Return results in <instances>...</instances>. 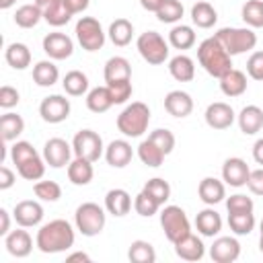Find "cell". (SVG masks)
Here are the masks:
<instances>
[{"label": "cell", "instance_id": "cell-1", "mask_svg": "<svg viewBox=\"0 0 263 263\" xmlns=\"http://www.w3.org/2000/svg\"><path fill=\"white\" fill-rule=\"evenodd\" d=\"M35 247L45 255L64 253V251L72 249L74 247V228H72V224L68 220H62V218L43 224L37 230Z\"/></svg>", "mask_w": 263, "mask_h": 263}, {"label": "cell", "instance_id": "cell-2", "mask_svg": "<svg viewBox=\"0 0 263 263\" xmlns=\"http://www.w3.org/2000/svg\"><path fill=\"white\" fill-rule=\"evenodd\" d=\"M197 60L201 64V68L214 76L220 78L224 76L228 70H232V55L224 49V45L218 41V37H208L199 43L197 47Z\"/></svg>", "mask_w": 263, "mask_h": 263}, {"label": "cell", "instance_id": "cell-3", "mask_svg": "<svg viewBox=\"0 0 263 263\" xmlns=\"http://www.w3.org/2000/svg\"><path fill=\"white\" fill-rule=\"evenodd\" d=\"M150 123V109L142 101L129 103L119 115H117V129L125 138H140Z\"/></svg>", "mask_w": 263, "mask_h": 263}, {"label": "cell", "instance_id": "cell-4", "mask_svg": "<svg viewBox=\"0 0 263 263\" xmlns=\"http://www.w3.org/2000/svg\"><path fill=\"white\" fill-rule=\"evenodd\" d=\"M230 55H240L257 45V33L251 27H222L214 33Z\"/></svg>", "mask_w": 263, "mask_h": 263}, {"label": "cell", "instance_id": "cell-5", "mask_svg": "<svg viewBox=\"0 0 263 263\" xmlns=\"http://www.w3.org/2000/svg\"><path fill=\"white\" fill-rule=\"evenodd\" d=\"M105 222H107V214L95 201H84L74 212V224H76V230L82 236H97V234H101L103 228H105Z\"/></svg>", "mask_w": 263, "mask_h": 263}, {"label": "cell", "instance_id": "cell-6", "mask_svg": "<svg viewBox=\"0 0 263 263\" xmlns=\"http://www.w3.org/2000/svg\"><path fill=\"white\" fill-rule=\"evenodd\" d=\"M160 226L164 230V236L175 245L181 238H185L191 232L189 218L183 208L179 205H164L160 212Z\"/></svg>", "mask_w": 263, "mask_h": 263}, {"label": "cell", "instance_id": "cell-7", "mask_svg": "<svg viewBox=\"0 0 263 263\" xmlns=\"http://www.w3.org/2000/svg\"><path fill=\"white\" fill-rule=\"evenodd\" d=\"M136 47H138V51H140V55L148 62V64H152V66H158V64H164L166 60H168V41L160 35V33H156V31H146V33H142L140 37H138V41H136Z\"/></svg>", "mask_w": 263, "mask_h": 263}, {"label": "cell", "instance_id": "cell-8", "mask_svg": "<svg viewBox=\"0 0 263 263\" xmlns=\"http://www.w3.org/2000/svg\"><path fill=\"white\" fill-rule=\"evenodd\" d=\"M76 39L86 51H99L105 45V31L95 16H80L76 23Z\"/></svg>", "mask_w": 263, "mask_h": 263}, {"label": "cell", "instance_id": "cell-9", "mask_svg": "<svg viewBox=\"0 0 263 263\" xmlns=\"http://www.w3.org/2000/svg\"><path fill=\"white\" fill-rule=\"evenodd\" d=\"M72 150H74V156L97 162L105 152L103 138L92 129H80L72 140Z\"/></svg>", "mask_w": 263, "mask_h": 263}, {"label": "cell", "instance_id": "cell-10", "mask_svg": "<svg viewBox=\"0 0 263 263\" xmlns=\"http://www.w3.org/2000/svg\"><path fill=\"white\" fill-rule=\"evenodd\" d=\"M70 101L62 95H49L39 105V115L47 123H62L70 117Z\"/></svg>", "mask_w": 263, "mask_h": 263}, {"label": "cell", "instance_id": "cell-11", "mask_svg": "<svg viewBox=\"0 0 263 263\" xmlns=\"http://www.w3.org/2000/svg\"><path fill=\"white\" fill-rule=\"evenodd\" d=\"M72 146L64 138H49L43 146V158L51 168H62L72 160Z\"/></svg>", "mask_w": 263, "mask_h": 263}, {"label": "cell", "instance_id": "cell-12", "mask_svg": "<svg viewBox=\"0 0 263 263\" xmlns=\"http://www.w3.org/2000/svg\"><path fill=\"white\" fill-rule=\"evenodd\" d=\"M249 175H251L249 164L238 156H230L222 164V181L230 187H245L249 181Z\"/></svg>", "mask_w": 263, "mask_h": 263}, {"label": "cell", "instance_id": "cell-13", "mask_svg": "<svg viewBox=\"0 0 263 263\" xmlns=\"http://www.w3.org/2000/svg\"><path fill=\"white\" fill-rule=\"evenodd\" d=\"M12 218L18 226L23 228H33V226H39L41 220H43V208L39 201H33V199H23L14 205L12 210Z\"/></svg>", "mask_w": 263, "mask_h": 263}, {"label": "cell", "instance_id": "cell-14", "mask_svg": "<svg viewBox=\"0 0 263 263\" xmlns=\"http://www.w3.org/2000/svg\"><path fill=\"white\" fill-rule=\"evenodd\" d=\"M210 257L216 263H234L240 257V242L234 236H218L210 247Z\"/></svg>", "mask_w": 263, "mask_h": 263}, {"label": "cell", "instance_id": "cell-15", "mask_svg": "<svg viewBox=\"0 0 263 263\" xmlns=\"http://www.w3.org/2000/svg\"><path fill=\"white\" fill-rule=\"evenodd\" d=\"M43 51L49 60H66L74 53V41L66 33H47L43 37Z\"/></svg>", "mask_w": 263, "mask_h": 263}, {"label": "cell", "instance_id": "cell-16", "mask_svg": "<svg viewBox=\"0 0 263 263\" xmlns=\"http://www.w3.org/2000/svg\"><path fill=\"white\" fill-rule=\"evenodd\" d=\"M203 117H205V123L212 129H228L236 119L234 109L228 103H222V101H216V103L208 105Z\"/></svg>", "mask_w": 263, "mask_h": 263}, {"label": "cell", "instance_id": "cell-17", "mask_svg": "<svg viewBox=\"0 0 263 263\" xmlns=\"http://www.w3.org/2000/svg\"><path fill=\"white\" fill-rule=\"evenodd\" d=\"M35 4L43 12V21H47L51 27H62L74 16L66 8L64 0H35Z\"/></svg>", "mask_w": 263, "mask_h": 263}, {"label": "cell", "instance_id": "cell-18", "mask_svg": "<svg viewBox=\"0 0 263 263\" xmlns=\"http://www.w3.org/2000/svg\"><path fill=\"white\" fill-rule=\"evenodd\" d=\"M4 247H6V251H8L12 257L23 259V257H27V255L33 251V238H31V234L21 226L18 230H10V232L4 236Z\"/></svg>", "mask_w": 263, "mask_h": 263}, {"label": "cell", "instance_id": "cell-19", "mask_svg": "<svg viewBox=\"0 0 263 263\" xmlns=\"http://www.w3.org/2000/svg\"><path fill=\"white\" fill-rule=\"evenodd\" d=\"M132 156H134V150H132V144L127 140H113L105 148V160L113 168L127 166L132 162Z\"/></svg>", "mask_w": 263, "mask_h": 263}, {"label": "cell", "instance_id": "cell-20", "mask_svg": "<svg viewBox=\"0 0 263 263\" xmlns=\"http://www.w3.org/2000/svg\"><path fill=\"white\" fill-rule=\"evenodd\" d=\"M197 193L205 205H216V203L224 201V197H226V183H222L216 177H205L199 181Z\"/></svg>", "mask_w": 263, "mask_h": 263}, {"label": "cell", "instance_id": "cell-21", "mask_svg": "<svg viewBox=\"0 0 263 263\" xmlns=\"http://www.w3.org/2000/svg\"><path fill=\"white\" fill-rule=\"evenodd\" d=\"M175 253L183 261H199L205 255V245L201 242L199 236H195L193 232H189L185 238H181L179 242H175Z\"/></svg>", "mask_w": 263, "mask_h": 263}, {"label": "cell", "instance_id": "cell-22", "mask_svg": "<svg viewBox=\"0 0 263 263\" xmlns=\"http://www.w3.org/2000/svg\"><path fill=\"white\" fill-rule=\"evenodd\" d=\"M236 121L245 136H255L263 127V109L257 105H247L236 115Z\"/></svg>", "mask_w": 263, "mask_h": 263}, {"label": "cell", "instance_id": "cell-23", "mask_svg": "<svg viewBox=\"0 0 263 263\" xmlns=\"http://www.w3.org/2000/svg\"><path fill=\"white\" fill-rule=\"evenodd\" d=\"M164 109L173 117H187L193 111V99L185 90H171L164 97Z\"/></svg>", "mask_w": 263, "mask_h": 263}, {"label": "cell", "instance_id": "cell-24", "mask_svg": "<svg viewBox=\"0 0 263 263\" xmlns=\"http://www.w3.org/2000/svg\"><path fill=\"white\" fill-rule=\"evenodd\" d=\"M195 228H197V232L201 236L214 238L222 230V218L214 208H205L195 216Z\"/></svg>", "mask_w": 263, "mask_h": 263}, {"label": "cell", "instance_id": "cell-25", "mask_svg": "<svg viewBox=\"0 0 263 263\" xmlns=\"http://www.w3.org/2000/svg\"><path fill=\"white\" fill-rule=\"evenodd\" d=\"M105 210L109 214L117 216V218L125 216L132 210V195L125 189H119V187L107 191V195H105Z\"/></svg>", "mask_w": 263, "mask_h": 263}, {"label": "cell", "instance_id": "cell-26", "mask_svg": "<svg viewBox=\"0 0 263 263\" xmlns=\"http://www.w3.org/2000/svg\"><path fill=\"white\" fill-rule=\"evenodd\" d=\"M95 177V168H92V162L86 160V158H78L74 156V160H70L68 164V179L72 185H88Z\"/></svg>", "mask_w": 263, "mask_h": 263}, {"label": "cell", "instance_id": "cell-27", "mask_svg": "<svg viewBox=\"0 0 263 263\" xmlns=\"http://www.w3.org/2000/svg\"><path fill=\"white\" fill-rule=\"evenodd\" d=\"M218 80H220V90L226 97H240L247 90V74L240 72V70H236V68L228 70Z\"/></svg>", "mask_w": 263, "mask_h": 263}, {"label": "cell", "instance_id": "cell-28", "mask_svg": "<svg viewBox=\"0 0 263 263\" xmlns=\"http://www.w3.org/2000/svg\"><path fill=\"white\" fill-rule=\"evenodd\" d=\"M168 72L179 82H191L193 76H195V64H193V60L189 55L179 53V55L168 60Z\"/></svg>", "mask_w": 263, "mask_h": 263}, {"label": "cell", "instance_id": "cell-29", "mask_svg": "<svg viewBox=\"0 0 263 263\" xmlns=\"http://www.w3.org/2000/svg\"><path fill=\"white\" fill-rule=\"evenodd\" d=\"M105 82H115V80H129L132 78V66L123 55H113L107 60L105 70H103Z\"/></svg>", "mask_w": 263, "mask_h": 263}, {"label": "cell", "instance_id": "cell-30", "mask_svg": "<svg viewBox=\"0 0 263 263\" xmlns=\"http://www.w3.org/2000/svg\"><path fill=\"white\" fill-rule=\"evenodd\" d=\"M58 78H60V70L51 60H41L33 66V82L37 86H43V88L53 86Z\"/></svg>", "mask_w": 263, "mask_h": 263}, {"label": "cell", "instance_id": "cell-31", "mask_svg": "<svg viewBox=\"0 0 263 263\" xmlns=\"http://www.w3.org/2000/svg\"><path fill=\"white\" fill-rule=\"evenodd\" d=\"M4 60L10 68L14 70H25L31 66V49L25 45V43H10L6 45V51H4Z\"/></svg>", "mask_w": 263, "mask_h": 263}, {"label": "cell", "instance_id": "cell-32", "mask_svg": "<svg viewBox=\"0 0 263 263\" xmlns=\"http://www.w3.org/2000/svg\"><path fill=\"white\" fill-rule=\"evenodd\" d=\"M23 132H25V119L18 113L8 111V113H4L0 117V136H2L4 142L16 140Z\"/></svg>", "mask_w": 263, "mask_h": 263}, {"label": "cell", "instance_id": "cell-33", "mask_svg": "<svg viewBox=\"0 0 263 263\" xmlns=\"http://www.w3.org/2000/svg\"><path fill=\"white\" fill-rule=\"evenodd\" d=\"M191 21L199 29H212L218 21V12L210 2H197L191 6Z\"/></svg>", "mask_w": 263, "mask_h": 263}, {"label": "cell", "instance_id": "cell-34", "mask_svg": "<svg viewBox=\"0 0 263 263\" xmlns=\"http://www.w3.org/2000/svg\"><path fill=\"white\" fill-rule=\"evenodd\" d=\"M109 39L113 45L117 47H125L132 37H134V25L127 21V18H115L111 25H109V31H107Z\"/></svg>", "mask_w": 263, "mask_h": 263}, {"label": "cell", "instance_id": "cell-35", "mask_svg": "<svg viewBox=\"0 0 263 263\" xmlns=\"http://www.w3.org/2000/svg\"><path fill=\"white\" fill-rule=\"evenodd\" d=\"M113 105V99H111V92L105 86H95L86 92V107L92 111V113H105L109 111Z\"/></svg>", "mask_w": 263, "mask_h": 263}, {"label": "cell", "instance_id": "cell-36", "mask_svg": "<svg viewBox=\"0 0 263 263\" xmlns=\"http://www.w3.org/2000/svg\"><path fill=\"white\" fill-rule=\"evenodd\" d=\"M168 45L175 49H189L195 45V31L189 25H175L168 31Z\"/></svg>", "mask_w": 263, "mask_h": 263}, {"label": "cell", "instance_id": "cell-37", "mask_svg": "<svg viewBox=\"0 0 263 263\" xmlns=\"http://www.w3.org/2000/svg\"><path fill=\"white\" fill-rule=\"evenodd\" d=\"M62 86L66 90V95L70 97H82L84 92H88V76L80 70H70L64 80H62Z\"/></svg>", "mask_w": 263, "mask_h": 263}, {"label": "cell", "instance_id": "cell-38", "mask_svg": "<svg viewBox=\"0 0 263 263\" xmlns=\"http://www.w3.org/2000/svg\"><path fill=\"white\" fill-rule=\"evenodd\" d=\"M41 18H43V12L39 10V6L35 2L33 4H23L14 12V23L21 29H33V27H37V23Z\"/></svg>", "mask_w": 263, "mask_h": 263}, {"label": "cell", "instance_id": "cell-39", "mask_svg": "<svg viewBox=\"0 0 263 263\" xmlns=\"http://www.w3.org/2000/svg\"><path fill=\"white\" fill-rule=\"evenodd\" d=\"M138 156H140V160H142L146 166L156 168V166L162 164V160H164L166 154H164V152H162L150 138H146V140H142L140 146H138Z\"/></svg>", "mask_w": 263, "mask_h": 263}, {"label": "cell", "instance_id": "cell-40", "mask_svg": "<svg viewBox=\"0 0 263 263\" xmlns=\"http://www.w3.org/2000/svg\"><path fill=\"white\" fill-rule=\"evenodd\" d=\"M240 16H242L247 27L261 29L263 27V0H247L242 4Z\"/></svg>", "mask_w": 263, "mask_h": 263}, {"label": "cell", "instance_id": "cell-41", "mask_svg": "<svg viewBox=\"0 0 263 263\" xmlns=\"http://www.w3.org/2000/svg\"><path fill=\"white\" fill-rule=\"evenodd\" d=\"M127 257L132 263H154L156 261V251L148 240H134L129 245Z\"/></svg>", "mask_w": 263, "mask_h": 263}, {"label": "cell", "instance_id": "cell-42", "mask_svg": "<svg viewBox=\"0 0 263 263\" xmlns=\"http://www.w3.org/2000/svg\"><path fill=\"white\" fill-rule=\"evenodd\" d=\"M228 226L234 234L242 236V234H251L255 228V214L253 212H236V214H228Z\"/></svg>", "mask_w": 263, "mask_h": 263}, {"label": "cell", "instance_id": "cell-43", "mask_svg": "<svg viewBox=\"0 0 263 263\" xmlns=\"http://www.w3.org/2000/svg\"><path fill=\"white\" fill-rule=\"evenodd\" d=\"M45 158H41V156H35V158H29V160H25V162H21L18 166H16V171H18V175L23 177V179H27V181H39L43 175H45Z\"/></svg>", "mask_w": 263, "mask_h": 263}, {"label": "cell", "instance_id": "cell-44", "mask_svg": "<svg viewBox=\"0 0 263 263\" xmlns=\"http://www.w3.org/2000/svg\"><path fill=\"white\" fill-rule=\"evenodd\" d=\"M183 12H185V8H183L181 0H164L162 6H160L154 14H156V18H158L160 23L173 25V23H179V21H181Z\"/></svg>", "mask_w": 263, "mask_h": 263}, {"label": "cell", "instance_id": "cell-45", "mask_svg": "<svg viewBox=\"0 0 263 263\" xmlns=\"http://www.w3.org/2000/svg\"><path fill=\"white\" fill-rule=\"evenodd\" d=\"M142 191H146L150 197H154L160 205H164L168 201V197H171V185H168V181H164L160 177H154V179L146 181Z\"/></svg>", "mask_w": 263, "mask_h": 263}, {"label": "cell", "instance_id": "cell-46", "mask_svg": "<svg viewBox=\"0 0 263 263\" xmlns=\"http://www.w3.org/2000/svg\"><path fill=\"white\" fill-rule=\"evenodd\" d=\"M33 193L41 201H58L62 197V187L55 181H37L33 185Z\"/></svg>", "mask_w": 263, "mask_h": 263}, {"label": "cell", "instance_id": "cell-47", "mask_svg": "<svg viewBox=\"0 0 263 263\" xmlns=\"http://www.w3.org/2000/svg\"><path fill=\"white\" fill-rule=\"evenodd\" d=\"M134 210H136L140 216L150 218V216H154V214L160 210V203H158L154 197H150L146 191H140V193L134 197Z\"/></svg>", "mask_w": 263, "mask_h": 263}, {"label": "cell", "instance_id": "cell-48", "mask_svg": "<svg viewBox=\"0 0 263 263\" xmlns=\"http://www.w3.org/2000/svg\"><path fill=\"white\" fill-rule=\"evenodd\" d=\"M107 88H109V92H111L113 105H123V103L132 97V92H134V88H132V78H129V80L107 82Z\"/></svg>", "mask_w": 263, "mask_h": 263}, {"label": "cell", "instance_id": "cell-49", "mask_svg": "<svg viewBox=\"0 0 263 263\" xmlns=\"http://www.w3.org/2000/svg\"><path fill=\"white\" fill-rule=\"evenodd\" d=\"M35 156H39V152L33 148L31 142L21 140V142H14V144L10 146V158H12V162H14L16 166H18L21 162L29 160V158H35Z\"/></svg>", "mask_w": 263, "mask_h": 263}, {"label": "cell", "instance_id": "cell-50", "mask_svg": "<svg viewBox=\"0 0 263 263\" xmlns=\"http://www.w3.org/2000/svg\"><path fill=\"white\" fill-rule=\"evenodd\" d=\"M148 138H150V140H152L164 154H171L173 148H175V136H173V132L166 129V127H158V129L150 132Z\"/></svg>", "mask_w": 263, "mask_h": 263}, {"label": "cell", "instance_id": "cell-51", "mask_svg": "<svg viewBox=\"0 0 263 263\" xmlns=\"http://www.w3.org/2000/svg\"><path fill=\"white\" fill-rule=\"evenodd\" d=\"M255 203L251 197H247L245 193H234L226 199V210L228 214H236V212H253Z\"/></svg>", "mask_w": 263, "mask_h": 263}, {"label": "cell", "instance_id": "cell-52", "mask_svg": "<svg viewBox=\"0 0 263 263\" xmlns=\"http://www.w3.org/2000/svg\"><path fill=\"white\" fill-rule=\"evenodd\" d=\"M247 74L253 80L263 82V51H253L251 58L247 60Z\"/></svg>", "mask_w": 263, "mask_h": 263}, {"label": "cell", "instance_id": "cell-53", "mask_svg": "<svg viewBox=\"0 0 263 263\" xmlns=\"http://www.w3.org/2000/svg\"><path fill=\"white\" fill-rule=\"evenodd\" d=\"M18 101H21V95L16 88H12L8 84H4L0 88V107L2 109H12L14 105H18Z\"/></svg>", "mask_w": 263, "mask_h": 263}, {"label": "cell", "instance_id": "cell-54", "mask_svg": "<svg viewBox=\"0 0 263 263\" xmlns=\"http://www.w3.org/2000/svg\"><path fill=\"white\" fill-rule=\"evenodd\" d=\"M247 187L251 189V193H255V195H263V166L251 171L249 181H247Z\"/></svg>", "mask_w": 263, "mask_h": 263}, {"label": "cell", "instance_id": "cell-55", "mask_svg": "<svg viewBox=\"0 0 263 263\" xmlns=\"http://www.w3.org/2000/svg\"><path fill=\"white\" fill-rule=\"evenodd\" d=\"M14 185V173L8 166H0V189H10Z\"/></svg>", "mask_w": 263, "mask_h": 263}, {"label": "cell", "instance_id": "cell-56", "mask_svg": "<svg viewBox=\"0 0 263 263\" xmlns=\"http://www.w3.org/2000/svg\"><path fill=\"white\" fill-rule=\"evenodd\" d=\"M66 8L72 12V14H78V12H84L90 4V0H64Z\"/></svg>", "mask_w": 263, "mask_h": 263}, {"label": "cell", "instance_id": "cell-57", "mask_svg": "<svg viewBox=\"0 0 263 263\" xmlns=\"http://www.w3.org/2000/svg\"><path fill=\"white\" fill-rule=\"evenodd\" d=\"M10 232V216L4 208H0V234L6 236Z\"/></svg>", "mask_w": 263, "mask_h": 263}, {"label": "cell", "instance_id": "cell-58", "mask_svg": "<svg viewBox=\"0 0 263 263\" xmlns=\"http://www.w3.org/2000/svg\"><path fill=\"white\" fill-rule=\"evenodd\" d=\"M253 158L257 164L263 166V138H259L255 144H253Z\"/></svg>", "mask_w": 263, "mask_h": 263}, {"label": "cell", "instance_id": "cell-59", "mask_svg": "<svg viewBox=\"0 0 263 263\" xmlns=\"http://www.w3.org/2000/svg\"><path fill=\"white\" fill-rule=\"evenodd\" d=\"M162 2H164V0H140L142 8L148 10V12H156V10L162 6Z\"/></svg>", "mask_w": 263, "mask_h": 263}, {"label": "cell", "instance_id": "cell-60", "mask_svg": "<svg viewBox=\"0 0 263 263\" xmlns=\"http://www.w3.org/2000/svg\"><path fill=\"white\" fill-rule=\"evenodd\" d=\"M66 259H68L70 263H72V261H86V263L90 261V257H88L86 253H82V251H78V253H72V255H68Z\"/></svg>", "mask_w": 263, "mask_h": 263}, {"label": "cell", "instance_id": "cell-61", "mask_svg": "<svg viewBox=\"0 0 263 263\" xmlns=\"http://www.w3.org/2000/svg\"><path fill=\"white\" fill-rule=\"evenodd\" d=\"M14 2H16V0H0V8H2V10H6V8H10Z\"/></svg>", "mask_w": 263, "mask_h": 263}, {"label": "cell", "instance_id": "cell-62", "mask_svg": "<svg viewBox=\"0 0 263 263\" xmlns=\"http://www.w3.org/2000/svg\"><path fill=\"white\" fill-rule=\"evenodd\" d=\"M259 251H261V253H263V234H261V236H259Z\"/></svg>", "mask_w": 263, "mask_h": 263}, {"label": "cell", "instance_id": "cell-63", "mask_svg": "<svg viewBox=\"0 0 263 263\" xmlns=\"http://www.w3.org/2000/svg\"><path fill=\"white\" fill-rule=\"evenodd\" d=\"M261 234H263V220H261Z\"/></svg>", "mask_w": 263, "mask_h": 263}]
</instances>
